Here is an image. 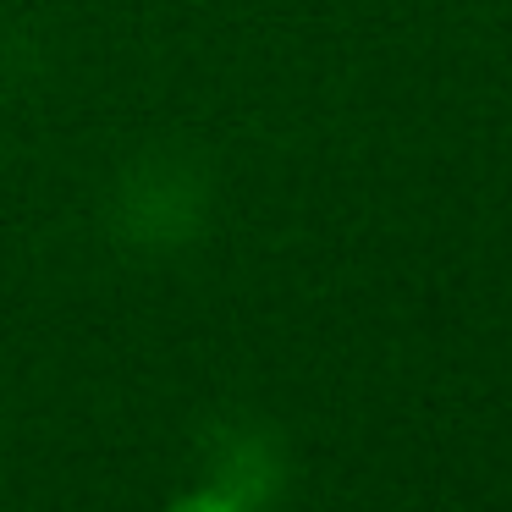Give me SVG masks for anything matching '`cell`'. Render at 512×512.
Here are the masks:
<instances>
[{"label": "cell", "instance_id": "cell-1", "mask_svg": "<svg viewBox=\"0 0 512 512\" xmlns=\"http://www.w3.org/2000/svg\"><path fill=\"white\" fill-rule=\"evenodd\" d=\"M215 221V177L204 155L155 144L133 155L105 188V232L138 259H171L204 243Z\"/></svg>", "mask_w": 512, "mask_h": 512}, {"label": "cell", "instance_id": "cell-2", "mask_svg": "<svg viewBox=\"0 0 512 512\" xmlns=\"http://www.w3.org/2000/svg\"><path fill=\"white\" fill-rule=\"evenodd\" d=\"M204 485L232 496L248 512H276L292 485V452L265 419H215L199 441Z\"/></svg>", "mask_w": 512, "mask_h": 512}, {"label": "cell", "instance_id": "cell-3", "mask_svg": "<svg viewBox=\"0 0 512 512\" xmlns=\"http://www.w3.org/2000/svg\"><path fill=\"white\" fill-rule=\"evenodd\" d=\"M160 512H248V507H237L232 496H221L215 485H204V479H199L193 490H182V496H171Z\"/></svg>", "mask_w": 512, "mask_h": 512}]
</instances>
